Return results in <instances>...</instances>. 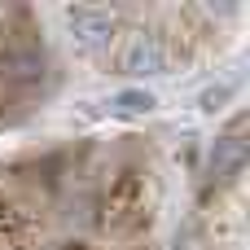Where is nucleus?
I'll return each instance as SVG.
<instances>
[{"label":"nucleus","mask_w":250,"mask_h":250,"mask_svg":"<svg viewBox=\"0 0 250 250\" xmlns=\"http://www.w3.org/2000/svg\"><path fill=\"white\" fill-rule=\"evenodd\" d=\"M229 97H233V83H220V88H207V92H202V105H207V110H220Z\"/></svg>","instance_id":"6"},{"label":"nucleus","mask_w":250,"mask_h":250,"mask_svg":"<svg viewBox=\"0 0 250 250\" xmlns=\"http://www.w3.org/2000/svg\"><path fill=\"white\" fill-rule=\"evenodd\" d=\"M242 167H246V141L233 136V132L215 136V141H211V154H207V180H211V185H224V180H233Z\"/></svg>","instance_id":"4"},{"label":"nucleus","mask_w":250,"mask_h":250,"mask_svg":"<svg viewBox=\"0 0 250 250\" xmlns=\"http://www.w3.org/2000/svg\"><path fill=\"white\" fill-rule=\"evenodd\" d=\"M66 26L70 40L83 53H105L114 40V9H97V4H70L66 9Z\"/></svg>","instance_id":"3"},{"label":"nucleus","mask_w":250,"mask_h":250,"mask_svg":"<svg viewBox=\"0 0 250 250\" xmlns=\"http://www.w3.org/2000/svg\"><path fill=\"white\" fill-rule=\"evenodd\" d=\"M114 66H119V75H163L171 66V48H167V40L158 31H145L141 26V31H132L119 44Z\"/></svg>","instance_id":"2"},{"label":"nucleus","mask_w":250,"mask_h":250,"mask_svg":"<svg viewBox=\"0 0 250 250\" xmlns=\"http://www.w3.org/2000/svg\"><path fill=\"white\" fill-rule=\"evenodd\" d=\"M158 101H154V92H145V88H127V92H119L114 97V114H149Z\"/></svg>","instance_id":"5"},{"label":"nucleus","mask_w":250,"mask_h":250,"mask_svg":"<svg viewBox=\"0 0 250 250\" xmlns=\"http://www.w3.org/2000/svg\"><path fill=\"white\" fill-rule=\"evenodd\" d=\"M97 211H101V215H97V229L110 233V237H136L141 229H149V202H145L141 176H136V171H123V176L110 185V193L101 198Z\"/></svg>","instance_id":"1"}]
</instances>
